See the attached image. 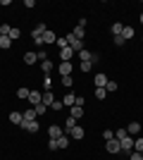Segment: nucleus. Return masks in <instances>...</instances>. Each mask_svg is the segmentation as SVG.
<instances>
[{
    "label": "nucleus",
    "mask_w": 143,
    "mask_h": 160,
    "mask_svg": "<svg viewBox=\"0 0 143 160\" xmlns=\"http://www.w3.org/2000/svg\"><path fill=\"white\" fill-rule=\"evenodd\" d=\"M141 41H143V38H141Z\"/></svg>",
    "instance_id": "48"
},
{
    "label": "nucleus",
    "mask_w": 143,
    "mask_h": 160,
    "mask_svg": "<svg viewBox=\"0 0 143 160\" xmlns=\"http://www.w3.org/2000/svg\"><path fill=\"white\" fill-rule=\"evenodd\" d=\"M76 55H79V60H81V62H91V55H93V53H91V50H86V48H83L81 53H76Z\"/></svg>",
    "instance_id": "24"
},
{
    "label": "nucleus",
    "mask_w": 143,
    "mask_h": 160,
    "mask_svg": "<svg viewBox=\"0 0 143 160\" xmlns=\"http://www.w3.org/2000/svg\"><path fill=\"white\" fill-rule=\"evenodd\" d=\"M105 96H107L105 88H95V98H98V100H105Z\"/></svg>",
    "instance_id": "38"
},
{
    "label": "nucleus",
    "mask_w": 143,
    "mask_h": 160,
    "mask_svg": "<svg viewBox=\"0 0 143 160\" xmlns=\"http://www.w3.org/2000/svg\"><path fill=\"white\" fill-rule=\"evenodd\" d=\"M62 103H64V105H67V108H72V105H74V103H76V96H74V93H67V96H64V98H62Z\"/></svg>",
    "instance_id": "23"
},
{
    "label": "nucleus",
    "mask_w": 143,
    "mask_h": 160,
    "mask_svg": "<svg viewBox=\"0 0 143 160\" xmlns=\"http://www.w3.org/2000/svg\"><path fill=\"white\" fill-rule=\"evenodd\" d=\"M117 86H119V84L110 79V81H107V86H105V91H107V93H112V91H117Z\"/></svg>",
    "instance_id": "34"
},
{
    "label": "nucleus",
    "mask_w": 143,
    "mask_h": 160,
    "mask_svg": "<svg viewBox=\"0 0 143 160\" xmlns=\"http://www.w3.org/2000/svg\"><path fill=\"white\" fill-rule=\"evenodd\" d=\"M53 100H55V93H53V91H43V103H45L48 108L53 105Z\"/></svg>",
    "instance_id": "21"
},
{
    "label": "nucleus",
    "mask_w": 143,
    "mask_h": 160,
    "mask_svg": "<svg viewBox=\"0 0 143 160\" xmlns=\"http://www.w3.org/2000/svg\"><path fill=\"white\" fill-rule=\"evenodd\" d=\"M55 46L60 48V50H62V48H67V38H64V36H62V38L57 36V41H55Z\"/></svg>",
    "instance_id": "37"
},
{
    "label": "nucleus",
    "mask_w": 143,
    "mask_h": 160,
    "mask_svg": "<svg viewBox=\"0 0 143 160\" xmlns=\"http://www.w3.org/2000/svg\"><path fill=\"white\" fill-rule=\"evenodd\" d=\"M21 127L26 129V132H31V134H36V132H38V129H41V127H38V122H36V120H31V122H21Z\"/></svg>",
    "instance_id": "11"
},
{
    "label": "nucleus",
    "mask_w": 143,
    "mask_h": 160,
    "mask_svg": "<svg viewBox=\"0 0 143 160\" xmlns=\"http://www.w3.org/2000/svg\"><path fill=\"white\" fill-rule=\"evenodd\" d=\"M134 36H136V31H134V29H131V27H124V31H122V38H124V41H131Z\"/></svg>",
    "instance_id": "22"
},
{
    "label": "nucleus",
    "mask_w": 143,
    "mask_h": 160,
    "mask_svg": "<svg viewBox=\"0 0 143 160\" xmlns=\"http://www.w3.org/2000/svg\"><path fill=\"white\" fill-rule=\"evenodd\" d=\"M98 60H100V55H98V53H93V55H91V65H95Z\"/></svg>",
    "instance_id": "46"
},
{
    "label": "nucleus",
    "mask_w": 143,
    "mask_h": 160,
    "mask_svg": "<svg viewBox=\"0 0 143 160\" xmlns=\"http://www.w3.org/2000/svg\"><path fill=\"white\" fill-rule=\"evenodd\" d=\"M19 36H21V29L12 27V31H10V38H12V41H17V38H19Z\"/></svg>",
    "instance_id": "35"
},
{
    "label": "nucleus",
    "mask_w": 143,
    "mask_h": 160,
    "mask_svg": "<svg viewBox=\"0 0 143 160\" xmlns=\"http://www.w3.org/2000/svg\"><path fill=\"white\" fill-rule=\"evenodd\" d=\"M36 55H38V60H48V50H45V48H41V50H38V53H36Z\"/></svg>",
    "instance_id": "40"
},
{
    "label": "nucleus",
    "mask_w": 143,
    "mask_h": 160,
    "mask_svg": "<svg viewBox=\"0 0 143 160\" xmlns=\"http://www.w3.org/2000/svg\"><path fill=\"white\" fill-rule=\"evenodd\" d=\"M69 117H74V120L79 122V120L83 117V108H79V105H72V108H69Z\"/></svg>",
    "instance_id": "9"
},
{
    "label": "nucleus",
    "mask_w": 143,
    "mask_h": 160,
    "mask_svg": "<svg viewBox=\"0 0 143 160\" xmlns=\"http://www.w3.org/2000/svg\"><path fill=\"white\" fill-rule=\"evenodd\" d=\"M134 151H136V153H143V139H134Z\"/></svg>",
    "instance_id": "32"
},
{
    "label": "nucleus",
    "mask_w": 143,
    "mask_h": 160,
    "mask_svg": "<svg viewBox=\"0 0 143 160\" xmlns=\"http://www.w3.org/2000/svg\"><path fill=\"white\" fill-rule=\"evenodd\" d=\"M34 110H36V115L41 117V115H45V112H48V105H45V103H38V105H34Z\"/></svg>",
    "instance_id": "28"
},
{
    "label": "nucleus",
    "mask_w": 143,
    "mask_h": 160,
    "mask_svg": "<svg viewBox=\"0 0 143 160\" xmlns=\"http://www.w3.org/2000/svg\"><path fill=\"white\" fill-rule=\"evenodd\" d=\"M62 134H64V129H62L60 124H50V127H48V136H50V139H60Z\"/></svg>",
    "instance_id": "7"
},
{
    "label": "nucleus",
    "mask_w": 143,
    "mask_h": 160,
    "mask_svg": "<svg viewBox=\"0 0 143 160\" xmlns=\"http://www.w3.org/2000/svg\"><path fill=\"white\" fill-rule=\"evenodd\" d=\"M29 93H31V88H26V86L17 88V98H19V100H29Z\"/></svg>",
    "instance_id": "15"
},
{
    "label": "nucleus",
    "mask_w": 143,
    "mask_h": 160,
    "mask_svg": "<svg viewBox=\"0 0 143 160\" xmlns=\"http://www.w3.org/2000/svg\"><path fill=\"white\" fill-rule=\"evenodd\" d=\"M74 50H72V48H62V50H60V62H72V58H74Z\"/></svg>",
    "instance_id": "8"
},
{
    "label": "nucleus",
    "mask_w": 143,
    "mask_h": 160,
    "mask_svg": "<svg viewBox=\"0 0 143 160\" xmlns=\"http://www.w3.org/2000/svg\"><path fill=\"white\" fill-rule=\"evenodd\" d=\"M76 124H79V122H76L74 117H67V120H64V127H62V129H64V134H69L72 129L76 127Z\"/></svg>",
    "instance_id": "14"
},
{
    "label": "nucleus",
    "mask_w": 143,
    "mask_h": 160,
    "mask_svg": "<svg viewBox=\"0 0 143 160\" xmlns=\"http://www.w3.org/2000/svg\"><path fill=\"white\" fill-rule=\"evenodd\" d=\"M36 62H38V55L36 53H31V50L24 53V65H36Z\"/></svg>",
    "instance_id": "12"
},
{
    "label": "nucleus",
    "mask_w": 143,
    "mask_h": 160,
    "mask_svg": "<svg viewBox=\"0 0 143 160\" xmlns=\"http://www.w3.org/2000/svg\"><path fill=\"white\" fill-rule=\"evenodd\" d=\"M126 132H129V136H136V134L141 132V124H138V122H129V127H126Z\"/></svg>",
    "instance_id": "20"
},
{
    "label": "nucleus",
    "mask_w": 143,
    "mask_h": 160,
    "mask_svg": "<svg viewBox=\"0 0 143 160\" xmlns=\"http://www.w3.org/2000/svg\"><path fill=\"white\" fill-rule=\"evenodd\" d=\"M62 108H64V103H62V100H57V98H55V100H53V105L48 108V110H53V112H57V110H62Z\"/></svg>",
    "instance_id": "29"
},
{
    "label": "nucleus",
    "mask_w": 143,
    "mask_h": 160,
    "mask_svg": "<svg viewBox=\"0 0 143 160\" xmlns=\"http://www.w3.org/2000/svg\"><path fill=\"white\" fill-rule=\"evenodd\" d=\"M72 84H74L72 77H62V86H72Z\"/></svg>",
    "instance_id": "43"
},
{
    "label": "nucleus",
    "mask_w": 143,
    "mask_h": 160,
    "mask_svg": "<svg viewBox=\"0 0 143 160\" xmlns=\"http://www.w3.org/2000/svg\"><path fill=\"white\" fill-rule=\"evenodd\" d=\"M41 69H43V74H50V69H53V62H50V60H43V62H41Z\"/></svg>",
    "instance_id": "31"
},
{
    "label": "nucleus",
    "mask_w": 143,
    "mask_h": 160,
    "mask_svg": "<svg viewBox=\"0 0 143 160\" xmlns=\"http://www.w3.org/2000/svg\"><path fill=\"white\" fill-rule=\"evenodd\" d=\"M10 122H14V124H19V127H21V122H24V115H21L19 110H14V112H10Z\"/></svg>",
    "instance_id": "13"
},
{
    "label": "nucleus",
    "mask_w": 143,
    "mask_h": 160,
    "mask_svg": "<svg viewBox=\"0 0 143 160\" xmlns=\"http://www.w3.org/2000/svg\"><path fill=\"white\" fill-rule=\"evenodd\" d=\"M102 139H105V141L115 139V129H105V132H102Z\"/></svg>",
    "instance_id": "36"
},
{
    "label": "nucleus",
    "mask_w": 143,
    "mask_h": 160,
    "mask_svg": "<svg viewBox=\"0 0 143 160\" xmlns=\"http://www.w3.org/2000/svg\"><path fill=\"white\" fill-rule=\"evenodd\" d=\"M10 31H12L10 24H0V36H10Z\"/></svg>",
    "instance_id": "33"
},
{
    "label": "nucleus",
    "mask_w": 143,
    "mask_h": 160,
    "mask_svg": "<svg viewBox=\"0 0 143 160\" xmlns=\"http://www.w3.org/2000/svg\"><path fill=\"white\" fill-rule=\"evenodd\" d=\"M119 151L129 155L131 151H134V139H131V136H126V139H122V141H119Z\"/></svg>",
    "instance_id": "3"
},
{
    "label": "nucleus",
    "mask_w": 143,
    "mask_h": 160,
    "mask_svg": "<svg viewBox=\"0 0 143 160\" xmlns=\"http://www.w3.org/2000/svg\"><path fill=\"white\" fill-rule=\"evenodd\" d=\"M64 38H67V46L72 48V50H74V53H81L83 48H86V43H83L81 38H74V36H72V31H69L67 36H64Z\"/></svg>",
    "instance_id": "1"
},
{
    "label": "nucleus",
    "mask_w": 143,
    "mask_h": 160,
    "mask_svg": "<svg viewBox=\"0 0 143 160\" xmlns=\"http://www.w3.org/2000/svg\"><path fill=\"white\" fill-rule=\"evenodd\" d=\"M21 115H24V122H31V120H36V117H38L34 108H26V110H24V112H21Z\"/></svg>",
    "instance_id": "19"
},
{
    "label": "nucleus",
    "mask_w": 143,
    "mask_h": 160,
    "mask_svg": "<svg viewBox=\"0 0 143 160\" xmlns=\"http://www.w3.org/2000/svg\"><path fill=\"white\" fill-rule=\"evenodd\" d=\"M110 31H112V36H122V31H124V24H122V22H115V24L110 27Z\"/></svg>",
    "instance_id": "18"
},
{
    "label": "nucleus",
    "mask_w": 143,
    "mask_h": 160,
    "mask_svg": "<svg viewBox=\"0 0 143 160\" xmlns=\"http://www.w3.org/2000/svg\"><path fill=\"white\" fill-rule=\"evenodd\" d=\"M67 136H69V139H74V141H81V139H83V136H86V129H83V127H81V124H76V127H74V129H72V132H69V134H67Z\"/></svg>",
    "instance_id": "4"
},
{
    "label": "nucleus",
    "mask_w": 143,
    "mask_h": 160,
    "mask_svg": "<svg viewBox=\"0 0 143 160\" xmlns=\"http://www.w3.org/2000/svg\"><path fill=\"white\" fill-rule=\"evenodd\" d=\"M69 141H72V139H69L67 134H62L60 139H57V146H60V148H67V146H69Z\"/></svg>",
    "instance_id": "27"
},
{
    "label": "nucleus",
    "mask_w": 143,
    "mask_h": 160,
    "mask_svg": "<svg viewBox=\"0 0 143 160\" xmlns=\"http://www.w3.org/2000/svg\"><path fill=\"white\" fill-rule=\"evenodd\" d=\"M83 33H86V29H83V27H74V29H72V36H74V38H81L83 41Z\"/></svg>",
    "instance_id": "25"
},
{
    "label": "nucleus",
    "mask_w": 143,
    "mask_h": 160,
    "mask_svg": "<svg viewBox=\"0 0 143 160\" xmlns=\"http://www.w3.org/2000/svg\"><path fill=\"white\" fill-rule=\"evenodd\" d=\"M48 148H50V151H57V148H60V146H57V139H50V141H48Z\"/></svg>",
    "instance_id": "42"
},
{
    "label": "nucleus",
    "mask_w": 143,
    "mask_h": 160,
    "mask_svg": "<svg viewBox=\"0 0 143 160\" xmlns=\"http://www.w3.org/2000/svg\"><path fill=\"white\" fill-rule=\"evenodd\" d=\"M55 41H57V36H55V33L50 31V29H48V31L43 33V46H45V43L50 46V43H55Z\"/></svg>",
    "instance_id": "16"
},
{
    "label": "nucleus",
    "mask_w": 143,
    "mask_h": 160,
    "mask_svg": "<svg viewBox=\"0 0 143 160\" xmlns=\"http://www.w3.org/2000/svg\"><path fill=\"white\" fill-rule=\"evenodd\" d=\"M107 74H102V72H98V74H95V77H93V84H95V88H105V86H107Z\"/></svg>",
    "instance_id": "5"
},
{
    "label": "nucleus",
    "mask_w": 143,
    "mask_h": 160,
    "mask_svg": "<svg viewBox=\"0 0 143 160\" xmlns=\"http://www.w3.org/2000/svg\"><path fill=\"white\" fill-rule=\"evenodd\" d=\"M43 91H53V79H50V74L43 77Z\"/></svg>",
    "instance_id": "26"
},
{
    "label": "nucleus",
    "mask_w": 143,
    "mask_h": 160,
    "mask_svg": "<svg viewBox=\"0 0 143 160\" xmlns=\"http://www.w3.org/2000/svg\"><path fill=\"white\" fill-rule=\"evenodd\" d=\"M112 43H115V46H124V43H126V41H124L122 36H115V38H112Z\"/></svg>",
    "instance_id": "44"
},
{
    "label": "nucleus",
    "mask_w": 143,
    "mask_h": 160,
    "mask_svg": "<svg viewBox=\"0 0 143 160\" xmlns=\"http://www.w3.org/2000/svg\"><path fill=\"white\" fill-rule=\"evenodd\" d=\"M129 160H143V153H136V151H131V153H129Z\"/></svg>",
    "instance_id": "41"
},
{
    "label": "nucleus",
    "mask_w": 143,
    "mask_h": 160,
    "mask_svg": "<svg viewBox=\"0 0 143 160\" xmlns=\"http://www.w3.org/2000/svg\"><path fill=\"white\" fill-rule=\"evenodd\" d=\"M105 151H107L110 155L122 153V151H119V141H117V139H110V141H105Z\"/></svg>",
    "instance_id": "2"
},
{
    "label": "nucleus",
    "mask_w": 143,
    "mask_h": 160,
    "mask_svg": "<svg viewBox=\"0 0 143 160\" xmlns=\"http://www.w3.org/2000/svg\"><path fill=\"white\" fill-rule=\"evenodd\" d=\"M60 77H72V62H60Z\"/></svg>",
    "instance_id": "10"
},
{
    "label": "nucleus",
    "mask_w": 143,
    "mask_h": 160,
    "mask_svg": "<svg viewBox=\"0 0 143 160\" xmlns=\"http://www.w3.org/2000/svg\"><path fill=\"white\" fill-rule=\"evenodd\" d=\"M29 103H31V108H34V105H38V103H43V91L34 88V91L29 93Z\"/></svg>",
    "instance_id": "6"
},
{
    "label": "nucleus",
    "mask_w": 143,
    "mask_h": 160,
    "mask_svg": "<svg viewBox=\"0 0 143 160\" xmlns=\"http://www.w3.org/2000/svg\"><path fill=\"white\" fill-rule=\"evenodd\" d=\"M91 62H79V69H81V72H91Z\"/></svg>",
    "instance_id": "39"
},
{
    "label": "nucleus",
    "mask_w": 143,
    "mask_h": 160,
    "mask_svg": "<svg viewBox=\"0 0 143 160\" xmlns=\"http://www.w3.org/2000/svg\"><path fill=\"white\" fill-rule=\"evenodd\" d=\"M74 105H79V108H83V105H86V100H83V96H76V103H74Z\"/></svg>",
    "instance_id": "45"
},
{
    "label": "nucleus",
    "mask_w": 143,
    "mask_h": 160,
    "mask_svg": "<svg viewBox=\"0 0 143 160\" xmlns=\"http://www.w3.org/2000/svg\"><path fill=\"white\" fill-rule=\"evenodd\" d=\"M126 136H129V132H126V129H115V139H117V141L126 139Z\"/></svg>",
    "instance_id": "30"
},
{
    "label": "nucleus",
    "mask_w": 143,
    "mask_h": 160,
    "mask_svg": "<svg viewBox=\"0 0 143 160\" xmlns=\"http://www.w3.org/2000/svg\"><path fill=\"white\" fill-rule=\"evenodd\" d=\"M12 46H14V41L10 36H0V48L2 50H7V48H12Z\"/></svg>",
    "instance_id": "17"
},
{
    "label": "nucleus",
    "mask_w": 143,
    "mask_h": 160,
    "mask_svg": "<svg viewBox=\"0 0 143 160\" xmlns=\"http://www.w3.org/2000/svg\"><path fill=\"white\" fill-rule=\"evenodd\" d=\"M141 24H143V12H141Z\"/></svg>",
    "instance_id": "47"
}]
</instances>
